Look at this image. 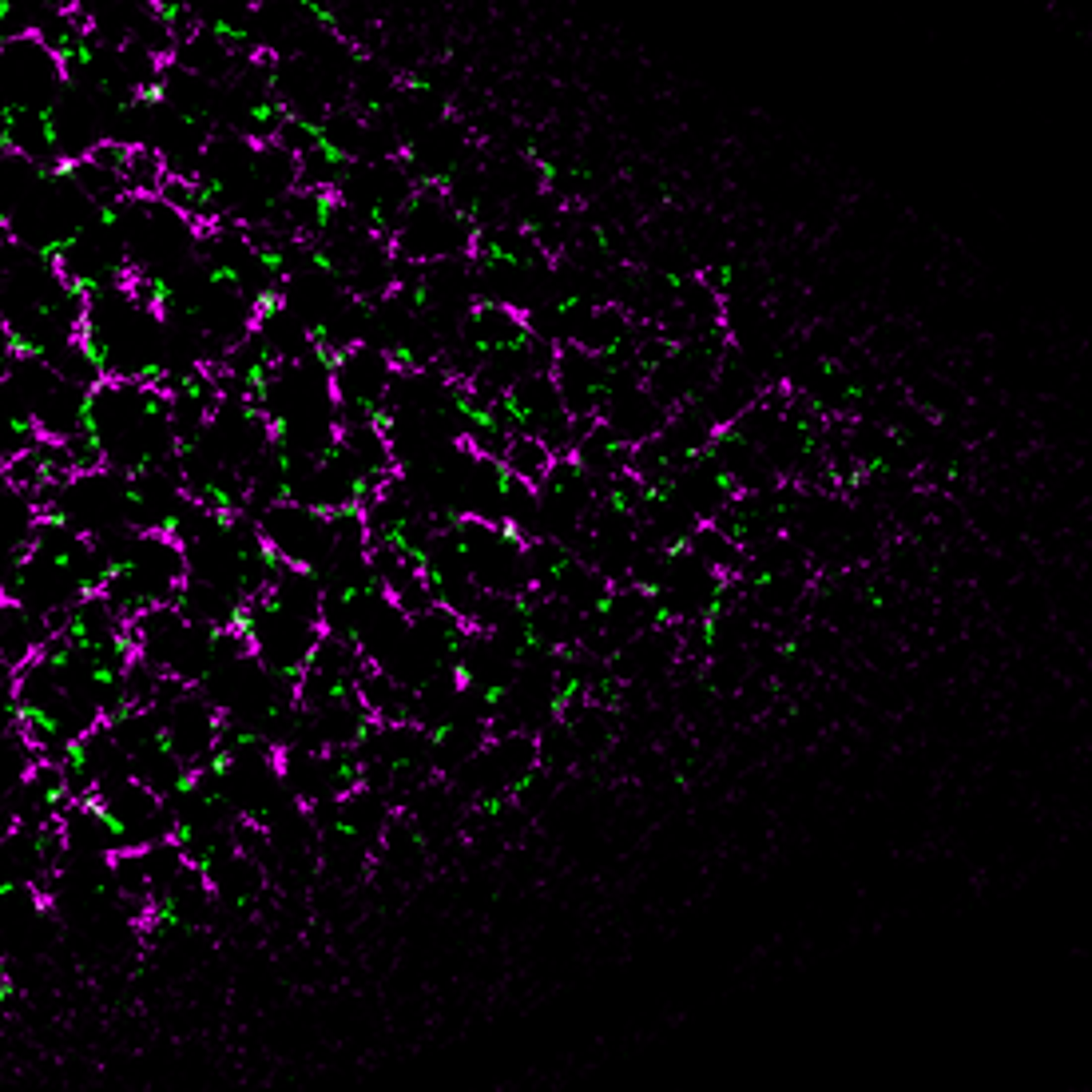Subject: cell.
Returning a JSON list of instances; mask_svg holds the SVG:
<instances>
[{"label":"cell","instance_id":"obj_1","mask_svg":"<svg viewBox=\"0 0 1092 1092\" xmlns=\"http://www.w3.org/2000/svg\"><path fill=\"white\" fill-rule=\"evenodd\" d=\"M477 247V223L453 199L445 187H418L409 207L401 211L398 227L389 235V251L398 262L429 267L445 258H469Z\"/></svg>","mask_w":1092,"mask_h":1092}]
</instances>
